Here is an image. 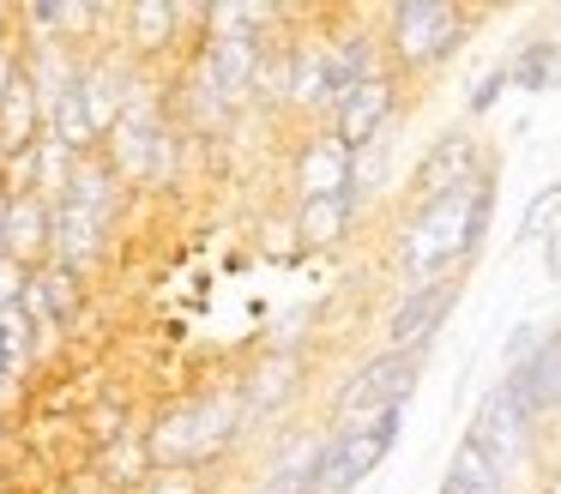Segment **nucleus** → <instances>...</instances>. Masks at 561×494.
Wrapping results in <instances>:
<instances>
[{"label":"nucleus","instance_id":"f257e3e1","mask_svg":"<svg viewBox=\"0 0 561 494\" xmlns=\"http://www.w3.org/2000/svg\"><path fill=\"white\" fill-rule=\"evenodd\" d=\"M489 217H495V175L447 193V199L411 205V217L399 223V241H392L399 277L404 284H435V277L465 272L489 235Z\"/></svg>","mask_w":561,"mask_h":494},{"label":"nucleus","instance_id":"f03ea898","mask_svg":"<svg viewBox=\"0 0 561 494\" xmlns=\"http://www.w3.org/2000/svg\"><path fill=\"white\" fill-rule=\"evenodd\" d=\"M242 428H248V410L230 380L218 392H199V398H182V404L158 410V422L146 428V452L158 470H206L211 458L230 452Z\"/></svg>","mask_w":561,"mask_h":494},{"label":"nucleus","instance_id":"7ed1b4c3","mask_svg":"<svg viewBox=\"0 0 561 494\" xmlns=\"http://www.w3.org/2000/svg\"><path fill=\"white\" fill-rule=\"evenodd\" d=\"M483 12L459 7V0H399L380 19V48H387L392 79H428L440 72L465 43H471Z\"/></svg>","mask_w":561,"mask_h":494},{"label":"nucleus","instance_id":"20e7f679","mask_svg":"<svg viewBox=\"0 0 561 494\" xmlns=\"http://www.w3.org/2000/svg\"><path fill=\"white\" fill-rule=\"evenodd\" d=\"M423 368H428V349H380V356H368L332 398V428L344 434V428H363V422L399 416L411 404V392L423 386Z\"/></svg>","mask_w":561,"mask_h":494},{"label":"nucleus","instance_id":"39448f33","mask_svg":"<svg viewBox=\"0 0 561 494\" xmlns=\"http://www.w3.org/2000/svg\"><path fill=\"white\" fill-rule=\"evenodd\" d=\"M489 175H495V157H489V145L477 139L471 127H453V133H440V139L428 145L423 157H416L411 199H416V205L447 199V193L477 187V181H489Z\"/></svg>","mask_w":561,"mask_h":494},{"label":"nucleus","instance_id":"423d86ee","mask_svg":"<svg viewBox=\"0 0 561 494\" xmlns=\"http://www.w3.org/2000/svg\"><path fill=\"white\" fill-rule=\"evenodd\" d=\"M399 103H404V79H392V72H375V79L351 84V91L339 96V108H332L327 133L344 145V151H363V145H375L387 127H399Z\"/></svg>","mask_w":561,"mask_h":494},{"label":"nucleus","instance_id":"0eeeda50","mask_svg":"<svg viewBox=\"0 0 561 494\" xmlns=\"http://www.w3.org/2000/svg\"><path fill=\"white\" fill-rule=\"evenodd\" d=\"M339 96H344V79H339V67H332V43H327V31H320V36H290L284 103H290L302 120H320V115L332 120Z\"/></svg>","mask_w":561,"mask_h":494},{"label":"nucleus","instance_id":"6e6552de","mask_svg":"<svg viewBox=\"0 0 561 494\" xmlns=\"http://www.w3.org/2000/svg\"><path fill=\"white\" fill-rule=\"evenodd\" d=\"M465 277H435V284H404L399 301H392L387 313V349H428L435 344V332L447 325L453 301H459Z\"/></svg>","mask_w":561,"mask_h":494},{"label":"nucleus","instance_id":"1a4fd4ad","mask_svg":"<svg viewBox=\"0 0 561 494\" xmlns=\"http://www.w3.org/2000/svg\"><path fill=\"white\" fill-rule=\"evenodd\" d=\"M465 440H477V446H483V452L495 458V470L513 482L525 464H531V440H537V428L519 416V404L507 398V386H495V392H489L483 404H477L471 434H465Z\"/></svg>","mask_w":561,"mask_h":494},{"label":"nucleus","instance_id":"9d476101","mask_svg":"<svg viewBox=\"0 0 561 494\" xmlns=\"http://www.w3.org/2000/svg\"><path fill=\"white\" fill-rule=\"evenodd\" d=\"M127 24V55L134 60H158L182 43V24H206V7H175V0H134L122 7Z\"/></svg>","mask_w":561,"mask_h":494},{"label":"nucleus","instance_id":"9b49d317","mask_svg":"<svg viewBox=\"0 0 561 494\" xmlns=\"http://www.w3.org/2000/svg\"><path fill=\"white\" fill-rule=\"evenodd\" d=\"M296 386H302V356H296V349H266V356L236 380L242 410H248V428L266 422V416H278V410L296 398Z\"/></svg>","mask_w":561,"mask_h":494},{"label":"nucleus","instance_id":"f8f14e48","mask_svg":"<svg viewBox=\"0 0 561 494\" xmlns=\"http://www.w3.org/2000/svg\"><path fill=\"white\" fill-rule=\"evenodd\" d=\"M7 199V193H0ZM7 260H19L25 272H43L55 260V205L43 193H19L7 199Z\"/></svg>","mask_w":561,"mask_h":494},{"label":"nucleus","instance_id":"ddd939ff","mask_svg":"<svg viewBox=\"0 0 561 494\" xmlns=\"http://www.w3.org/2000/svg\"><path fill=\"white\" fill-rule=\"evenodd\" d=\"M25 308H31V320H37L43 332H67V325L85 313V272H73V265L49 260L43 272H31Z\"/></svg>","mask_w":561,"mask_h":494},{"label":"nucleus","instance_id":"4468645a","mask_svg":"<svg viewBox=\"0 0 561 494\" xmlns=\"http://www.w3.org/2000/svg\"><path fill=\"white\" fill-rule=\"evenodd\" d=\"M296 199H320V193H351V151L332 133H308L296 145V169H290Z\"/></svg>","mask_w":561,"mask_h":494},{"label":"nucleus","instance_id":"2eb2a0df","mask_svg":"<svg viewBox=\"0 0 561 494\" xmlns=\"http://www.w3.org/2000/svg\"><path fill=\"white\" fill-rule=\"evenodd\" d=\"M356 223V193H320V199H296V241L302 248H339Z\"/></svg>","mask_w":561,"mask_h":494},{"label":"nucleus","instance_id":"dca6fc26","mask_svg":"<svg viewBox=\"0 0 561 494\" xmlns=\"http://www.w3.org/2000/svg\"><path fill=\"white\" fill-rule=\"evenodd\" d=\"M91 476H98L103 489H115V494H139L151 476H158V464H151V452H146V434H127V440L91 452Z\"/></svg>","mask_w":561,"mask_h":494},{"label":"nucleus","instance_id":"f3484780","mask_svg":"<svg viewBox=\"0 0 561 494\" xmlns=\"http://www.w3.org/2000/svg\"><path fill=\"white\" fill-rule=\"evenodd\" d=\"M447 489L453 494H513V482L495 470V458L483 452L477 440L453 446V464H447Z\"/></svg>","mask_w":561,"mask_h":494},{"label":"nucleus","instance_id":"a211bd4d","mask_svg":"<svg viewBox=\"0 0 561 494\" xmlns=\"http://www.w3.org/2000/svg\"><path fill=\"white\" fill-rule=\"evenodd\" d=\"M507 72H513L519 91H556V84H561V43H549V36L519 43L507 55Z\"/></svg>","mask_w":561,"mask_h":494},{"label":"nucleus","instance_id":"6ab92c4d","mask_svg":"<svg viewBox=\"0 0 561 494\" xmlns=\"http://www.w3.org/2000/svg\"><path fill=\"white\" fill-rule=\"evenodd\" d=\"M387 175H392V127L380 133L375 145L351 151V193H356V205H363V199H375V193L387 187Z\"/></svg>","mask_w":561,"mask_h":494},{"label":"nucleus","instance_id":"aec40b11","mask_svg":"<svg viewBox=\"0 0 561 494\" xmlns=\"http://www.w3.org/2000/svg\"><path fill=\"white\" fill-rule=\"evenodd\" d=\"M549 223H561V181H549V187L537 193L531 205H525V217H519V241H543V235H549Z\"/></svg>","mask_w":561,"mask_h":494},{"label":"nucleus","instance_id":"412c9836","mask_svg":"<svg viewBox=\"0 0 561 494\" xmlns=\"http://www.w3.org/2000/svg\"><path fill=\"white\" fill-rule=\"evenodd\" d=\"M37 332H43V325L31 320V308H25V301H13V308H0V337H7V349H13V368L31 356Z\"/></svg>","mask_w":561,"mask_h":494},{"label":"nucleus","instance_id":"4be33fe9","mask_svg":"<svg viewBox=\"0 0 561 494\" xmlns=\"http://www.w3.org/2000/svg\"><path fill=\"white\" fill-rule=\"evenodd\" d=\"M19 72H25V43H19L13 31H7V36H0V103H7V96H13Z\"/></svg>","mask_w":561,"mask_h":494},{"label":"nucleus","instance_id":"5701e85b","mask_svg":"<svg viewBox=\"0 0 561 494\" xmlns=\"http://www.w3.org/2000/svg\"><path fill=\"white\" fill-rule=\"evenodd\" d=\"M537 344H543V325H513V332H507V344H501L507 368H525V361L537 356Z\"/></svg>","mask_w":561,"mask_h":494},{"label":"nucleus","instance_id":"b1692460","mask_svg":"<svg viewBox=\"0 0 561 494\" xmlns=\"http://www.w3.org/2000/svg\"><path fill=\"white\" fill-rule=\"evenodd\" d=\"M199 476H206V470H158L139 494H199V489H206Z\"/></svg>","mask_w":561,"mask_h":494},{"label":"nucleus","instance_id":"393cba45","mask_svg":"<svg viewBox=\"0 0 561 494\" xmlns=\"http://www.w3.org/2000/svg\"><path fill=\"white\" fill-rule=\"evenodd\" d=\"M507 84H513V72H507V60H501V67L489 72V79L477 84V91H471V103H465V115H489V108H495V96L507 91Z\"/></svg>","mask_w":561,"mask_h":494},{"label":"nucleus","instance_id":"a878e982","mask_svg":"<svg viewBox=\"0 0 561 494\" xmlns=\"http://www.w3.org/2000/svg\"><path fill=\"white\" fill-rule=\"evenodd\" d=\"M25 284L31 272L19 260H0V308H13V301H25Z\"/></svg>","mask_w":561,"mask_h":494},{"label":"nucleus","instance_id":"bb28decb","mask_svg":"<svg viewBox=\"0 0 561 494\" xmlns=\"http://www.w3.org/2000/svg\"><path fill=\"white\" fill-rule=\"evenodd\" d=\"M254 494H308V482H290V476H266Z\"/></svg>","mask_w":561,"mask_h":494},{"label":"nucleus","instance_id":"cd10ccee","mask_svg":"<svg viewBox=\"0 0 561 494\" xmlns=\"http://www.w3.org/2000/svg\"><path fill=\"white\" fill-rule=\"evenodd\" d=\"M0 380H13V349H7V337H0Z\"/></svg>","mask_w":561,"mask_h":494},{"label":"nucleus","instance_id":"c85d7f7f","mask_svg":"<svg viewBox=\"0 0 561 494\" xmlns=\"http://www.w3.org/2000/svg\"><path fill=\"white\" fill-rule=\"evenodd\" d=\"M7 163H13V151H7V145H0V181H7Z\"/></svg>","mask_w":561,"mask_h":494},{"label":"nucleus","instance_id":"c756f323","mask_svg":"<svg viewBox=\"0 0 561 494\" xmlns=\"http://www.w3.org/2000/svg\"><path fill=\"white\" fill-rule=\"evenodd\" d=\"M7 434H13V428H7V410H0V446H7Z\"/></svg>","mask_w":561,"mask_h":494},{"label":"nucleus","instance_id":"7c9ffc66","mask_svg":"<svg viewBox=\"0 0 561 494\" xmlns=\"http://www.w3.org/2000/svg\"><path fill=\"white\" fill-rule=\"evenodd\" d=\"M440 494H453V489H447V482H440Z\"/></svg>","mask_w":561,"mask_h":494}]
</instances>
